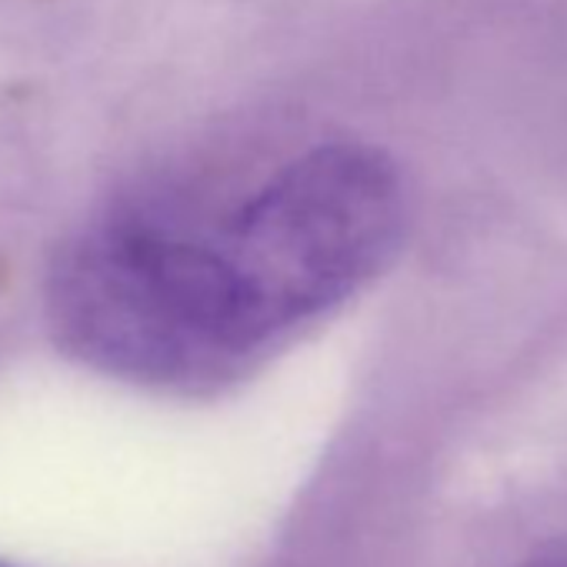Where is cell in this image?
<instances>
[{
    "instance_id": "7a4b0ae2",
    "label": "cell",
    "mask_w": 567,
    "mask_h": 567,
    "mask_svg": "<svg viewBox=\"0 0 567 567\" xmlns=\"http://www.w3.org/2000/svg\"><path fill=\"white\" fill-rule=\"evenodd\" d=\"M527 567H567V554H554V557H540Z\"/></svg>"
},
{
    "instance_id": "6da1fadb",
    "label": "cell",
    "mask_w": 567,
    "mask_h": 567,
    "mask_svg": "<svg viewBox=\"0 0 567 567\" xmlns=\"http://www.w3.org/2000/svg\"><path fill=\"white\" fill-rule=\"evenodd\" d=\"M401 230L398 167L364 144H324L214 217L164 197L94 217L54 260L51 328L104 374L204 394L354 298Z\"/></svg>"
}]
</instances>
